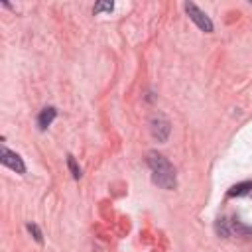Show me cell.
I'll return each instance as SVG.
<instances>
[{"label":"cell","mask_w":252,"mask_h":252,"mask_svg":"<svg viewBox=\"0 0 252 252\" xmlns=\"http://www.w3.org/2000/svg\"><path fill=\"white\" fill-rule=\"evenodd\" d=\"M148 168L152 172V181L166 189V191H174L177 187V176H176V168L170 164L168 158H164L158 152H150L148 154Z\"/></svg>","instance_id":"obj_1"},{"label":"cell","mask_w":252,"mask_h":252,"mask_svg":"<svg viewBox=\"0 0 252 252\" xmlns=\"http://www.w3.org/2000/svg\"><path fill=\"white\" fill-rule=\"evenodd\" d=\"M185 12H187V16L191 18V22H195L197 24V28L199 30H203V32H207V34H211L213 32V22H211V18L197 6V4H193V2H185Z\"/></svg>","instance_id":"obj_2"},{"label":"cell","mask_w":252,"mask_h":252,"mask_svg":"<svg viewBox=\"0 0 252 252\" xmlns=\"http://www.w3.org/2000/svg\"><path fill=\"white\" fill-rule=\"evenodd\" d=\"M150 130H152V136L154 140L158 142H166L170 138V132H172V126H170V120L164 116V114H156L150 122Z\"/></svg>","instance_id":"obj_3"},{"label":"cell","mask_w":252,"mask_h":252,"mask_svg":"<svg viewBox=\"0 0 252 252\" xmlns=\"http://www.w3.org/2000/svg\"><path fill=\"white\" fill-rule=\"evenodd\" d=\"M0 162H2L6 168L14 170L16 174H26V164H24V160H22L16 152H10L8 148L0 150Z\"/></svg>","instance_id":"obj_4"},{"label":"cell","mask_w":252,"mask_h":252,"mask_svg":"<svg viewBox=\"0 0 252 252\" xmlns=\"http://www.w3.org/2000/svg\"><path fill=\"white\" fill-rule=\"evenodd\" d=\"M55 116H57V110H55L53 106L44 108V110L40 112V116H38V126H40V130H46L48 126L55 120Z\"/></svg>","instance_id":"obj_5"},{"label":"cell","mask_w":252,"mask_h":252,"mask_svg":"<svg viewBox=\"0 0 252 252\" xmlns=\"http://www.w3.org/2000/svg\"><path fill=\"white\" fill-rule=\"evenodd\" d=\"M248 193H252V181H242L228 189V197H240V195H248Z\"/></svg>","instance_id":"obj_6"},{"label":"cell","mask_w":252,"mask_h":252,"mask_svg":"<svg viewBox=\"0 0 252 252\" xmlns=\"http://www.w3.org/2000/svg\"><path fill=\"white\" fill-rule=\"evenodd\" d=\"M217 232L221 234V236H230L232 232H230V223L227 221V219H219L217 221Z\"/></svg>","instance_id":"obj_7"},{"label":"cell","mask_w":252,"mask_h":252,"mask_svg":"<svg viewBox=\"0 0 252 252\" xmlns=\"http://www.w3.org/2000/svg\"><path fill=\"white\" fill-rule=\"evenodd\" d=\"M67 166H69V170H71V176H73L75 179H79V177H81V168L77 166V162H75L73 156H67Z\"/></svg>","instance_id":"obj_8"},{"label":"cell","mask_w":252,"mask_h":252,"mask_svg":"<svg viewBox=\"0 0 252 252\" xmlns=\"http://www.w3.org/2000/svg\"><path fill=\"white\" fill-rule=\"evenodd\" d=\"M112 8H114L112 2H99V4H95L93 12H95V14H101V12H112Z\"/></svg>","instance_id":"obj_9"},{"label":"cell","mask_w":252,"mask_h":252,"mask_svg":"<svg viewBox=\"0 0 252 252\" xmlns=\"http://www.w3.org/2000/svg\"><path fill=\"white\" fill-rule=\"evenodd\" d=\"M28 230H30V232L34 234V238H36V240H38L40 244L44 242V236H42V230H40V228H38V227H36L34 223H28Z\"/></svg>","instance_id":"obj_10"}]
</instances>
